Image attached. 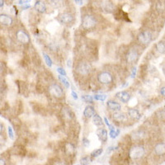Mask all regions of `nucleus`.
I'll list each match as a JSON object with an SVG mask.
<instances>
[{
    "label": "nucleus",
    "mask_w": 165,
    "mask_h": 165,
    "mask_svg": "<svg viewBox=\"0 0 165 165\" xmlns=\"http://www.w3.org/2000/svg\"><path fill=\"white\" fill-rule=\"evenodd\" d=\"M97 24V21L96 19L91 16V15H84L83 18H82V27L84 29H92Z\"/></svg>",
    "instance_id": "f257e3e1"
},
{
    "label": "nucleus",
    "mask_w": 165,
    "mask_h": 165,
    "mask_svg": "<svg viewBox=\"0 0 165 165\" xmlns=\"http://www.w3.org/2000/svg\"><path fill=\"white\" fill-rule=\"evenodd\" d=\"M144 154V149L141 146H134L130 149L129 155L133 159H139Z\"/></svg>",
    "instance_id": "f03ea898"
},
{
    "label": "nucleus",
    "mask_w": 165,
    "mask_h": 165,
    "mask_svg": "<svg viewBox=\"0 0 165 165\" xmlns=\"http://www.w3.org/2000/svg\"><path fill=\"white\" fill-rule=\"evenodd\" d=\"M152 38H153L152 33L149 31H142V32H140L138 36V40L140 43L144 44V45H146V44L150 43L152 40Z\"/></svg>",
    "instance_id": "7ed1b4c3"
},
{
    "label": "nucleus",
    "mask_w": 165,
    "mask_h": 165,
    "mask_svg": "<svg viewBox=\"0 0 165 165\" xmlns=\"http://www.w3.org/2000/svg\"><path fill=\"white\" fill-rule=\"evenodd\" d=\"M112 76L108 72H101L98 76V80L103 84H109L112 82Z\"/></svg>",
    "instance_id": "20e7f679"
},
{
    "label": "nucleus",
    "mask_w": 165,
    "mask_h": 165,
    "mask_svg": "<svg viewBox=\"0 0 165 165\" xmlns=\"http://www.w3.org/2000/svg\"><path fill=\"white\" fill-rule=\"evenodd\" d=\"M77 71L82 75H87L91 71V65L88 62H80L77 66Z\"/></svg>",
    "instance_id": "39448f33"
},
{
    "label": "nucleus",
    "mask_w": 165,
    "mask_h": 165,
    "mask_svg": "<svg viewBox=\"0 0 165 165\" xmlns=\"http://www.w3.org/2000/svg\"><path fill=\"white\" fill-rule=\"evenodd\" d=\"M49 91L50 93L53 95L55 98H61L63 96V89L58 84H51L50 86Z\"/></svg>",
    "instance_id": "423d86ee"
},
{
    "label": "nucleus",
    "mask_w": 165,
    "mask_h": 165,
    "mask_svg": "<svg viewBox=\"0 0 165 165\" xmlns=\"http://www.w3.org/2000/svg\"><path fill=\"white\" fill-rule=\"evenodd\" d=\"M16 36H17V39H18V41L23 43V44H27L30 41V37L28 36V34L26 31H23V30H19V31H17Z\"/></svg>",
    "instance_id": "0eeeda50"
},
{
    "label": "nucleus",
    "mask_w": 165,
    "mask_h": 165,
    "mask_svg": "<svg viewBox=\"0 0 165 165\" xmlns=\"http://www.w3.org/2000/svg\"><path fill=\"white\" fill-rule=\"evenodd\" d=\"M116 98H118L120 102L127 103L130 100V94L126 91H120L116 94Z\"/></svg>",
    "instance_id": "6e6552de"
},
{
    "label": "nucleus",
    "mask_w": 165,
    "mask_h": 165,
    "mask_svg": "<svg viewBox=\"0 0 165 165\" xmlns=\"http://www.w3.org/2000/svg\"><path fill=\"white\" fill-rule=\"evenodd\" d=\"M59 22L61 23H64V24H69V23H72L74 22V17H73L70 13H62L59 16Z\"/></svg>",
    "instance_id": "1a4fd4ad"
},
{
    "label": "nucleus",
    "mask_w": 165,
    "mask_h": 165,
    "mask_svg": "<svg viewBox=\"0 0 165 165\" xmlns=\"http://www.w3.org/2000/svg\"><path fill=\"white\" fill-rule=\"evenodd\" d=\"M139 58V54L137 52V50L132 49L130 50L129 52L127 53L126 55V60L128 63H134L135 61H136Z\"/></svg>",
    "instance_id": "9d476101"
},
{
    "label": "nucleus",
    "mask_w": 165,
    "mask_h": 165,
    "mask_svg": "<svg viewBox=\"0 0 165 165\" xmlns=\"http://www.w3.org/2000/svg\"><path fill=\"white\" fill-rule=\"evenodd\" d=\"M13 18L7 14H0V24L9 27L13 24Z\"/></svg>",
    "instance_id": "9b49d317"
},
{
    "label": "nucleus",
    "mask_w": 165,
    "mask_h": 165,
    "mask_svg": "<svg viewBox=\"0 0 165 165\" xmlns=\"http://www.w3.org/2000/svg\"><path fill=\"white\" fill-rule=\"evenodd\" d=\"M35 9L40 13H45L46 12V5L41 0H37L35 3Z\"/></svg>",
    "instance_id": "f8f14e48"
},
{
    "label": "nucleus",
    "mask_w": 165,
    "mask_h": 165,
    "mask_svg": "<svg viewBox=\"0 0 165 165\" xmlns=\"http://www.w3.org/2000/svg\"><path fill=\"white\" fill-rule=\"evenodd\" d=\"M96 134L98 135V139L102 142H106L107 140V130L104 128L98 129L96 131Z\"/></svg>",
    "instance_id": "ddd939ff"
},
{
    "label": "nucleus",
    "mask_w": 165,
    "mask_h": 165,
    "mask_svg": "<svg viewBox=\"0 0 165 165\" xmlns=\"http://www.w3.org/2000/svg\"><path fill=\"white\" fill-rule=\"evenodd\" d=\"M112 118L115 121L117 122H123L124 120H126V116H125L124 113L119 112V111H116L113 113L112 115Z\"/></svg>",
    "instance_id": "4468645a"
},
{
    "label": "nucleus",
    "mask_w": 165,
    "mask_h": 165,
    "mask_svg": "<svg viewBox=\"0 0 165 165\" xmlns=\"http://www.w3.org/2000/svg\"><path fill=\"white\" fill-rule=\"evenodd\" d=\"M107 107L109 109H111L112 111H120V108H121V106L120 104H119L118 103H116L115 101H112V100H110L107 102Z\"/></svg>",
    "instance_id": "2eb2a0df"
},
{
    "label": "nucleus",
    "mask_w": 165,
    "mask_h": 165,
    "mask_svg": "<svg viewBox=\"0 0 165 165\" xmlns=\"http://www.w3.org/2000/svg\"><path fill=\"white\" fill-rule=\"evenodd\" d=\"M154 153L157 155H164L165 154V144L164 143H160L158 144L155 148H154Z\"/></svg>",
    "instance_id": "dca6fc26"
},
{
    "label": "nucleus",
    "mask_w": 165,
    "mask_h": 165,
    "mask_svg": "<svg viewBox=\"0 0 165 165\" xmlns=\"http://www.w3.org/2000/svg\"><path fill=\"white\" fill-rule=\"evenodd\" d=\"M94 114H95V110H94L93 107L87 106V107H85L84 111V116L86 118H91V117L93 116Z\"/></svg>",
    "instance_id": "f3484780"
},
{
    "label": "nucleus",
    "mask_w": 165,
    "mask_h": 165,
    "mask_svg": "<svg viewBox=\"0 0 165 165\" xmlns=\"http://www.w3.org/2000/svg\"><path fill=\"white\" fill-rule=\"evenodd\" d=\"M128 114L130 117H132L133 119H135V120H139L140 117H141V115L140 113L139 112V111L137 109H134V108H130L128 110Z\"/></svg>",
    "instance_id": "a211bd4d"
},
{
    "label": "nucleus",
    "mask_w": 165,
    "mask_h": 165,
    "mask_svg": "<svg viewBox=\"0 0 165 165\" xmlns=\"http://www.w3.org/2000/svg\"><path fill=\"white\" fill-rule=\"evenodd\" d=\"M93 124L96 126H101L103 124L102 117L99 115H98V114H94L93 115Z\"/></svg>",
    "instance_id": "6ab92c4d"
},
{
    "label": "nucleus",
    "mask_w": 165,
    "mask_h": 165,
    "mask_svg": "<svg viewBox=\"0 0 165 165\" xmlns=\"http://www.w3.org/2000/svg\"><path fill=\"white\" fill-rule=\"evenodd\" d=\"M155 47H156L158 52H159L160 54H165V41L161 40L159 42H158Z\"/></svg>",
    "instance_id": "aec40b11"
},
{
    "label": "nucleus",
    "mask_w": 165,
    "mask_h": 165,
    "mask_svg": "<svg viewBox=\"0 0 165 165\" xmlns=\"http://www.w3.org/2000/svg\"><path fill=\"white\" fill-rule=\"evenodd\" d=\"M58 79L60 80V82L62 83L64 85V87L66 88V89H69V87H70V84H69V82L68 80L67 79L65 78V76H63V75H59L58 76Z\"/></svg>",
    "instance_id": "412c9836"
},
{
    "label": "nucleus",
    "mask_w": 165,
    "mask_h": 165,
    "mask_svg": "<svg viewBox=\"0 0 165 165\" xmlns=\"http://www.w3.org/2000/svg\"><path fill=\"white\" fill-rule=\"evenodd\" d=\"M120 134V130H116V129H113V130H110V132H109V135H110V137L112 139H115L116 137H117L118 135Z\"/></svg>",
    "instance_id": "4be33fe9"
},
{
    "label": "nucleus",
    "mask_w": 165,
    "mask_h": 165,
    "mask_svg": "<svg viewBox=\"0 0 165 165\" xmlns=\"http://www.w3.org/2000/svg\"><path fill=\"white\" fill-rule=\"evenodd\" d=\"M92 163V159L90 158L89 156H86V157H84V158H82L80 160V164H84V165H87V164H89Z\"/></svg>",
    "instance_id": "5701e85b"
},
{
    "label": "nucleus",
    "mask_w": 165,
    "mask_h": 165,
    "mask_svg": "<svg viewBox=\"0 0 165 165\" xmlns=\"http://www.w3.org/2000/svg\"><path fill=\"white\" fill-rule=\"evenodd\" d=\"M50 5H52L54 8H59L62 5L61 0H49Z\"/></svg>",
    "instance_id": "b1692460"
},
{
    "label": "nucleus",
    "mask_w": 165,
    "mask_h": 165,
    "mask_svg": "<svg viewBox=\"0 0 165 165\" xmlns=\"http://www.w3.org/2000/svg\"><path fill=\"white\" fill-rule=\"evenodd\" d=\"M103 149H95L91 153V156L93 157V158H97V157L100 156L102 154H103Z\"/></svg>",
    "instance_id": "393cba45"
},
{
    "label": "nucleus",
    "mask_w": 165,
    "mask_h": 165,
    "mask_svg": "<svg viewBox=\"0 0 165 165\" xmlns=\"http://www.w3.org/2000/svg\"><path fill=\"white\" fill-rule=\"evenodd\" d=\"M93 98L95 100H98V101H105L106 98H107V95H104V94H96L94 95Z\"/></svg>",
    "instance_id": "a878e982"
},
{
    "label": "nucleus",
    "mask_w": 165,
    "mask_h": 165,
    "mask_svg": "<svg viewBox=\"0 0 165 165\" xmlns=\"http://www.w3.org/2000/svg\"><path fill=\"white\" fill-rule=\"evenodd\" d=\"M43 56H44V59H45V61L46 63V64L49 66V67H51L52 66V60L50 58V56L48 55H46L45 53H43Z\"/></svg>",
    "instance_id": "bb28decb"
},
{
    "label": "nucleus",
    "mask_w": 165,
    "mask_h": 165,
    "mask_svg": "<svg viewBox=\"0 0 165 165\" xmlns=\"http://www.w3.org/2000/svg\"><path fill=\"white\" fill-rule=\"evenodd\" d=\"M82 99L84 100L85 102H88V103H93V98L92 96H89V95H84V96H82Z\"/></svg>",
    "instance_id": "cd10ccee"
},
{
    "label": "nucleus",
    "mask_w": 165,
    "mask_h": 165,
    "mask_svg": "<svg viewBox=\"0 0 165 165\" xmlns=\"http://www.w3.org/2000/svg\"><path fill=\"white\" fill-rule=\"evenodd\" d=\"M103 7V8L105 9V10H107V11H109V10H112V4H111V3H109V2H107V3H104V4H103V5H102Z\"/></svg>",
    "instance_id": "c85d7f7f"
},
{
    "label": "nucleus",
    "mask_w": 165,
    "mask_h": 165,
    "mask_svg": "<svg viewBox=\"0 0 165 165\" xmlns=\"http://www.w3.org/2000/svg\"><path fill=\"white\" fill-rule=\"evenodd\" d=\"M66 151L68 153H69V154H72V153L74 152V147L71 144H67V145H66Z\"/></svg>",
    "instance_id": "c756f323"
},
{
    "label": "nucleus",
    "mask_w": 165,
    "mask_h": 165,
    "mask_svg": "<svg viewBox=\"0 0 165 165\" xmlns=\"http://www.w3.org/2000/svg\"><path fill=\"white\" fill-rule=\"evenodd\" d=\"M8 131L9 138L11 139V140H13L14 139L13 130V128H12L11 126H8Z\"/></svg>",
    "instance_id": "7c9ffc66"
},
{
    "label": "nucleus",
    "mask_w": 165,
    "mask_h": 165,
    "mask_svg": "<svg viewBox=\"0 0 165 165\" xmlns=\"http://www.w3.org/2000/svg\"><path fill=\"white\" fill-rule=\"evenodd\" d=\"M82 143H83V145H84V147H89L90 145V140H88L87 138H83Z\"/></svg>",
    "instance_id": "2f4dec72"
},
{
    "label": "nucleus",
    "mask_w": 165,
    "mask_h": 165,
    "mask_svg": "<svg viewBox=\"0 0 165 165\" xmlns=\"http://www.w3.org/2000/svg\"><path fill=\"white\" fill-rule=\"evenodd\" d=\"M57 72H58L59 74H60V75H63V76H66V72L65 70L63 69V68H60L59 67L57 68Z\"/></svg>",
    "instance_id": "473e14b6"
},
{
    "label": "nucleus",
    "mask_w": 165,
    "mask_h": 165,
    "mask_svg": "<svg viewBox=\"0 0 165 165\" xmlns=\"http://www.w3.org/2000/svg\"><path fill=\"white\" fill-rule=\"evenodd\" d=\"M31 0H19L18 1V4L20 5H24V4H27L28 3H30Z\"/></svg>",
    "instance_id": "72a5a7b5"
},
{
    "label": "nucleus",
    "mask_w": 165,
    "mask_h": 165,
    "mask_svg": "<svg viewBox=\"0 0 165 165\" xmlns=\"http://www.w3.org/2000/svg\"><path fill=\"white\" fill-rule=\"evenodd\" d=\"M71 95H72V97H73V98H74V99H75V100H77L78 98H79V97H78V94L76 93L75 92H74V91H73V92L71 93Z\"/></svg>",
    "instance_id": "f704fd0d"
},
{
    "label": "nucleus",
    "mask_w": 165,
    "mask_h": 165,
    "mask_svg": "<svg viewBox=\"0 0 165 165\" xmlns=\"http://www.w3.org/2000/svg\"><path fill=\"white\" fill-rule=\"evenodd\" d=\"M160 93L162 94V96L165 97V86H164V87H162V88H161Z\"/></svg>",
    "instance_id": "c9c22d12"
},
{
    "label": "nucleus",
    "mask_w": 165,
    "mask_h": 165,
    "mask_svg": "<svg viewBox=\"0 0 165 165\" xmlns=\"http://www.w3.org/2000/svg\"><path fill=\"white\" fill-rule=\"evenodd\" d=\"M136 74V68H133V70H132V74H131V78H135Z\"/></svg>",
    "instance_id": "e433bc0d"
},
{
    "label": "nucleus",
    "mask_w": 165,
    "mask_h": 165,
    "mask_svg": "<svg viewBox=\"0 0 165 165\" xmlns=\"http://www.w3.org/2000/svg\"><path fill=\"white\" fill-rule=\"evenodd\" d=\"M4 5V0H0V8H3Z\"/></svg>",
    "instance_id": "4c0bfd02"
},
{
    "label": "nucleus",
    "mask_w": 165,
    "mask_h": 165,
    "mask_svg": "<svg viewBox=\"0 0 165 165\" xmlns=\"http://www.w3.org/2000/svg\"><path fill=\"white\" fill-rule=\"evenodd\" d=\"M4 164H6L5 160H4V159H0V165H4Z\"/></svg>",
    "instance_id": "58836bf2"
},
{
    "label": "nucleus",
    "mask_w": 165,
    "mask_h": 165,
    "mask_svg": "<svg viewBox=\"0 0 165 165\" xmlns=\"http://www.w3.org/2000/svg\"><path fill=\"white\" fill-rule=\"evenodd\" d=\"M104 121H105V122H106V124H107V126H109V125H111V124H110V123H109V122H108V120H107V118H106V117H105V118H104Z\"/></svg>",
    "instance_id": "ea45409f"
},
{
    "label": "nucleus",
    "mask_w": 165,
    "mask_h": 165,
    "mask_svg": "<svg viewBox=\"0 0 165 165\" xmlns=\"http://www.w3.org/2000/svg\"><path fill=\"white\" fill-rule=\"evenodd\" d=\"M67 65H68V67H71V60H68L67 61Z\"/></svg>",
    "instance_id": "a19ab883"
},
{
    "label": "nucleus",
    "mask_w": 165,
    "mask_h": 165,
    "mask_svg": "<svg viewBox=\"0 0 165 165\" xmlns=\"http://www.w3.org/2000/svg\"><path fill=\"white\" fill-rule=\"evenodd\" d=\"M2 130H3V125L0 123V134L2 133Z\"/></svg>",
    "instance_id": "79ce46f5"
},
{
    "label": "nucleus",
    "mask_w": 165,
    "mask_h": 165,
    "mask_svg": "<svg viewBox=\"0 0 165 165\" xmlns=\"http://www.w3.org/2000/svg\"><path fill=\"white\" fill-rule=\"evenodd\" d=\"M30 7H31V6H29V5H27V6H25V7H23V9H27V8H29Z\"/></svg>",
    "instance_id": "37998d69"
},
{
    "label": "nucleus",
    "mask_w": 165,
    "mask_h": 165,
    "mask_svg": "<svg viewBox=\"0 0 165 165\" xmlns=\"http://www.w3.org/2000/svg\"><path fill=\"white\" fill-rule=\"evenodd\" d=\"M163 72H164V74H165V64L163 66Z\"/></svg>",
    "instance_id": "c03bdc74"
},
{
    "label": "nucleus",
    "mask_w": 165,
    "mask_h": 165,
    "mask_svg": "<svg viewBox=\"0 0 165 165\" xmlns=\"http://www.w3.org/2000/svg\"><path fill=\"white\" fill-rule=\"evenodd\" d=\"M76 2H81V1H83V0H75Z\"/></svg>",
    "instance_id": "a18cd8bd"
}]
</instances>
